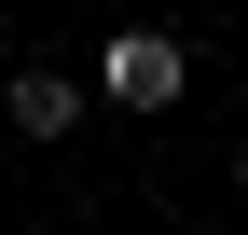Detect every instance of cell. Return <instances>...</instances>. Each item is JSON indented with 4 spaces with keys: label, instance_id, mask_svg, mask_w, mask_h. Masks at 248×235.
I'll list each match as a JSON object with an SVG mask.
<instances>
[{
    "label": "cell",
    "instance_id": "3",
    "mask_svg": "<svg viewBox=\"0 0 248 235\" xmlns=\"http://www.w3.org/2000/svg\"><path fill=\"white\" fill-rule=\"evenodd\" d=\"M234 194H248V138H234Z\"/></svg>",
    "mask_w": 248,
    "mask_h": 235
},
{
    "label": "cell",
    "instance_id": "2",
    "mask_svg": "<svg viewBox=\"0 0 248 235\" xmlns=\"http://www.w3.org/2000/svg\"><path fill=\"white\" fill-rule=\"evenodd\" d=\"M0 111H14V138H69V125H83V83H69V69H14Z\"/></svg>",
    "mask_w": 248,
    "mask_h": 235
},
{
    "label": "cell",
    "instance_id": "1",
    "mask_svg": "<svg viewBox=\"0 0 248 235\" xmlns=\"http://www.w3.org/2000/svg\"><path fill=\"white\" fill-rule=\"evenodd\" d=\"M179 83H193V55H179L166 28H124V42H97V97H110V111H179Z\"/></svg>",
    "mask_w": 248,
    "mask_h": 235
}]
</instances>
